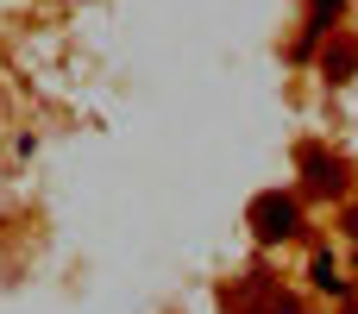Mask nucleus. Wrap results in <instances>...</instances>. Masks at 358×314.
I'll return each mask as SVG.
<instances>
[{
  "label": "nucleus",
  "mask_w": 358,
  "mask_h": 314,
  "mask_svg": "<svg viewBox=\"0 0 358 314\" xmlns=\"http://www.w3.org/2000/svg\"><path fill=\"white\" fill-rule=\"evenodd\" d=\"M296 227H302V214H296L289 195H258V201H252V233H258V239H289Z\"/></svg>",
  "instance_id": "obj_1"
},
{
  "label": "nucleus",
  "mask_w": 358,
  "mask_h": 314,
  "mask_svg": "<svg viewBox=\"0 0 358 314\" xmlns=\"http://www.w3.org/2000/svg\"><path fill=\"white\" fill-rule=\"evenodd\" d=\"M302 170H308V189L315 195H340L346 189V164L327 157V151H302Z\"/></svg>",
  "instance_id": "obj_2"
},
{
  "label": "nucleus",
  "mask_w": 358,
  "mask_h": 314,
  "mask_svg": "<svg viewBox=\"0 0 358 314\" xmlns=\"http://www.w3.org/2000/svg\"><path fill=\"white\" fill-rule=\"evenodd\" d=\"M321 69H327V82H352L358 44H352V38H334V44H327V57H321Z\"/></svg>",
  "instance_id": "obj_3"
},
{
  "label": "nucleus",
  "mask_w": 358,
  "mask_h": 314,
  "mask_svg": "<svg viewBox=\"0 0 358 314\" xmlns=\"http://www.w3.org/2000/svg\"><path fill=\"white\" fill-rule=\"evenodd\" d=\"M315 283H321V290H340V277H334V258H327V252L315 258Z\"/></svg>",
  "instance_id": "obj_4"
},
{
  "label": "nucleus",
  "mask_w": 358,
  "mask_h": 314,
  "mask_svg": "<svg viewBox=\"0 0 358 314\" xmlns=\"http://www.w3.org/2000/svg\"><path fill=\"white\" fill-rule=\"evenodd\" d=\"M315 19L327 25V19H340V0H315Z\"/></svg>",
  "instance_id": "obj_5"
},
{
  "label": "nucleus",
  "mask_w": 358,
  "mask_h": 314,
  "mask_svg": "<svg viewBox=\"0 0 358 314\" xmlns=\"http://www.w3.org/2000/svg\"><path fill=\"white\" fill-rule=\"evenodd\" d=\"M346 233H352V239H358V208H352V214H346Z\"/></svg>",
  "instance_id": "obj_6"
},
{
  "label": "nucleus",
  "mask_w": 358,
  "mask_h": 314,
  "mask_svg": "<svg viewBox=\"0 0 358 314\" xmlns=\"http://www.w3.org/2000/svg\"><path fill=\"white\" fill-rule=\"evenodd\" d=\"M346 314H358V308H346Z\"/></svg>",
  "instance_id": "obj_7"
}]
</instances>
